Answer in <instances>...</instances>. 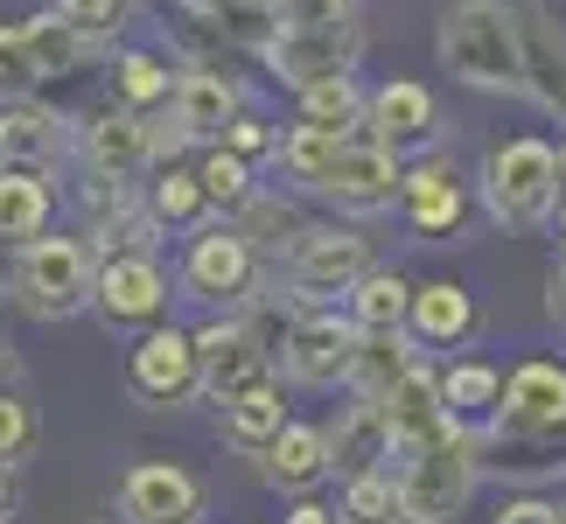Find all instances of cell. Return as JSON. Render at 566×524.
<instances>
[{
	"label": "cell",
	"instance_id": "6da1fadb",
	"mask_svg": "<svg viewBox=\"0 0 566 524\" xmlns=\"http://www.w3.org/2000/svg\"><path fill=\"white\" fill-rule=\"evenodd\" d=\"M525 21L511 0H454L441 21V63L475 92H525Z\"/></svg>",
	"mask_w": 566,
	"mask_h": 524
},
{
	"label": "cell",
	"instance_id": "7a4b0ae2",
	"mask_svg": "<svg viewBox=\"0 0 566 524\" xmlns=\"http://www.w3.org/2000/svg\"><path fill=\"white\" fill-rule=\"evenodd\" d=\"M475 475H483V454H475L469 427H448L420 448H399V517H420V524H454L475 496Z\"/></svg>",
	"mask_w": 566,
	"mask_h": 524
},
{
	"label": "cell",
	"instance_id": "3957f363",
	"mask_svg": "<svg viewBox=\"0 0 566 524\" xmlns=\"http://www.w3.org/2000/svg\"><path fill=\"white\" fill-rule=\"evenodd\" d=\"M483 203L504 231H538L559 210V147L517 134L483 155Z\"/></svg>",
	"mask_w": 566,
	"mask_h": 524
},
{
	"label": "cell",
	"instance_id": "277c9868",
	"mask_svg": "<svg viewBox=\"0 0 566 524\" xmlns=\"http://www.w3.org/2000/svg\"><path fill=\"white\" fill-rule=\"evenodd\" d=\"M92 273H98V252L84 238H29L14 259V301L42 322H63L92 301Z\"/></svg>",
	"mask_w": 566,
	"mask_h": 524
},
{
	"label": "cell",
	"instance_id": "5b68a950",
	"mask_svg": "<svg viewBox=\"0 0 566 524\" xmlns=\"http://www.w3.org/2000/svg\"><path fill=\"white\" fill-rule=\"evenodd\" d=\"M92 308L105 329H155L168 315V273L155 252H105L92 273Z\"/></svg>",
	"mask_w": 566,
	"mask_h": 524
},
{
	"label": "cell",
	"instance_id": "8992f818",
	"mask_svg": "<svg viewBox=\"0 0 566 524\" xmlns=\"http://www.w3.org/2000/svg\"><path fill=\"white\" fill-rule=\"evenodd\" d=\"M357 273H371V238L350 224H301L287 238V280L294 294H350Z\"/></svg>",
	"mask_w": 566,
	"mask_h": 524
},
{
	"label": "cell",
	"instance_id": "52a82bcc",
	"mask_svg": "<svg viewBox=\"0 0 566 524\" xmlns=\"http://www.w3.org/2000/svg\"><path fill=\"white\" fill-rule=\"evenodd\" d=\"M399 182H406V161L391 155L385 140L350 134V140L336 147L329 175L315 182V196H329V203L350 210V217H371V210H391V203H399Z\"/></svg>",
	"mask_w": 566,
	"mask_h": 524
},
{
	"label": "cell",
	"instance_id": "ba28073f",
	"mask_svg": "<svg viewBox=\"0 0 566 524\" xmlns=\"http://www.w3.org/2000/svg\"><path fill=\"white\" fill-rule=\"evenodd\" d=\"M357 21H322V29H294V21H273L266 35V63L280 84H315V77H336V71H357Z\"/></svg>",
	"mask_w": 566,
	"mask_h": 524
},
{
	"label": "cell",
	"instance_id": "9c48e42d",
	"mask_svg": "<svg viewBox=\"0 0 566 524\" xmlns=\"http://www.w3.org/2000/svg\"><path fill=\"white\" fill-rule=\"evenodd\" d=\"M77 147H84V168L92 175H105V182H134V175L155 168L176 140H168L161 126H147L134 105H119V113L105 105V113H92V126H84Z\"/></svg>",
	"mask_w": 566,
	"mask_h": 524
},
{
	"label": "cell",
	"instance_id": "30bf717a",
	"mask_svg": "<svg viewBox=\"0 0 566 524\" xmlns=\"http://www.w3.org/2000/svg\"><path fill=\"white\" fill-rule=\"evenodd\" d=\"M496 427L517 433V441H553L566 433V364L553 357H525L504 378V399H496Z\"/></svg>",
	"mask_w": 566,
	"mask_h": 524
},
{
	"label": "cell",
	"instance_id": "8fae6325",
	"mask_svg": "<svg viewBox=\"0 0 566 524\" xmlns=\"http://www.w3.org/2000/svg\"><path fill=\"white\" fill-rule=\"evenodd\" d=\"M350 357H357V322H343V315H301L280 336V370L308 391L350 385Z\"/></svg>",
	"mask_w": 566,
	"mask_h": 524
},
{
	"label": "cell",
	"instance_id": "7c38bea8",
	"mask_svg": "<svg viewBox=\"0 0 566 524\" xmlns=\"http://www.w3.org/2000/svg\"><path fill=\"white\" fill-rule=\"evenodd\" d=\"M259 280V252L245 245V231L238 224H210V231H196L189 238V252H182V287L196 301H238Z\"/></svg>",
	"mask_w": 566,
	"mask_h": 524
},
{
	"label": "cell",
	"instance_id": "4fadbf2b",
	"mask_svg": "<svg viewBox=\"0 0 566 524\" xmlns=\"http://www.w3.org/2000/svg\"><path fill=\"white\" fill-rule=\"evenodd\" d=\"M189 343H196V391H210L217 406H224L238 385H252L259 370H273V349L259 343L245 322H203Z\"/></svg>",
	"mask_w": 566,
	"mask_h": 524
},
{
	"label": "cell",
	"instance_id": "5bb4252c",
	"mask_svg": "<svg viewBox=\"0 0 566 524\" xmlns=\"http://www.w3.org/2000/svg\"><path fill=\"white\" fill-rule=\"evenodd\" d=\"M126 385H134L140 406H182L196 399V343L182 329H147L126 357Z\"/></svg>",
	"mask_w": 566,
	"mask_h": 524
},
{
	"label": "cell",
	"instance_id": "9a60e30c",
	"mask_svg": "<svg viewBox=\"0 0 566 524\" xmlns=\"http://www.w3.org/2000/svg\"><path fill=\"white\" fill-rule=\"evenodd\" d=\"M378 412H385V427H391V448H420V441H433V433L462 427L448 412V399H441V370L420 364V357L399 370V385L378 399Z\"/></svg>",
	"mask_w": 566,
	"mask_h": 524
},
{
	"label": "cell",
	"instance_id": "2e32d148",
	"mask_svg": "<svg viewBox=\"0 0 566 524\" xmlns=\"http://www.w3.org/2000/svg\"><path fill=\"white\" fill-rule=\"evenodd\" d=\"M364 134L385 140L391 155H406V147H427L441 134V113H433V92L412 77H391L378 92H364Z\"/></svg>",
	"mask_w": 566,
	"mask_h": 524
},
{
	"label": "cell",
	"instance_id": "e0dca14e",
	"mask_svg": "<svg viewBox=\"0 0 566 524\" xmlns=\"http://www.w3.org/2000/svg\"><path fill=\"white\" fill-rule=\"evenodd\" d=\"M119 511H126V524H189L203 511V483L176 462H140L119 483Z\"/></svg>",
	"mask_w": 566,
	"mask_h": 524
},
{
	"label": "cell",
	"instance_id": "ac0fdd59",
	"mask_svg": "<svg viewBox=\"0 0 566 524\" xmlns=\"http://www.w3.org/2000/svg\"><path fill=\"white\" fill-rule=\"evenodd\" d=\"M63 155H71V126H63L50 105H35V98H0V168L50 175Z\"/></svg>",
	"mask_w": 566,
	"mask_h": 524
},
{
	"label": "cell",
	"instance_id": "d6986e66",
	"mask_svg": "<svg viewBox=\"0 0 566 524\" xmlns=\"http://www.w3.org/2000/svg\"><path fill=\"white\" fill-rule=\"evenodd\" d=\"M322 433H329V475L336 483H350V475H364V469H391V427H385L378 399L343 406L336 427H322Z\"/></svg>",
	"mask_w": 566,
	"mask_h": 524
},
{
	"label": "cell",
	"instance_id": "ffe728a7",
	"mask_svg": "<svg viewBox=\"0 0 566 524\" xmlns=\"http://www.w3.org/2000/svg\"><path fill=\"white\" fill-rule=\"evenodd\" d=\"M259 469H266V483H273V490L308 496V490L322 483V475H329V433L287 420V427H280L266 448H259Z\"/></svg>",
	"mask_w": 566,
	"mask_h": 524
},
{
	"label": "cell",
	"instance_id": "44dd1931",
	"mask_svg": "<svg viewBox=\"0 0 566 524\" xmlns=\"http://www.w3.org/2000/svg\"><path fill=\"white\" fill-rule=\"evenodd\" d=\"M406 329L420 336V343H433V349L469 343V329H475V294L462 287V280H427V287H412Z\"/></svg>",
	"mask_w": 566,
	"mask_h": 524
},
{
	"label": "cell",
	"instance_id": "7402d4cb",
	"mask_svg": "<svg viewBox=\"0 0 566 524\" xmlns=\"http://www.w3.org/2000/svg\"><path fill=\"white\" fill-rule=\"evenodd\" d=\"M399 203H406V217H412L420 238H441V231L462 224V175H454L448 161H420V168H406Z\"/></svg>",
	"mask_w": 566,
	"mask_h": 524
},
{
	"label": "cell",
	"instance_id": "603a6c76",
	"mask_svg": "<svg viewBox=\"0 0 566 524\" xmlns=\"http://www.w3.org/2000/svg\"><path fill=\"white\" fill-rule=\"evenodd\" d=\"M280 427H287V399H280V378H273V370H259L252 385H238L231 399H224V441L231 448L259 454Z\"/></svg>",
	"mask_w": 566,
	"mask_h": 524
},
{
	"label": "cell",
	"instance_id": "cb8c5ba5",
	"mask_svg": "<svg viewBox=\"0 0 566 524\" xmlns=\"http://www.w3.org/2000/svg\"><path fill=\"white\" fill-rule=\"evenodd\" d=\"M168 105H176L182 140H217L231 126V113H238V84L217 77V71H189V77H176Z\"/></svg>",
	"mask_w": 566,
	"mask_h": 524
},
{
	"label": "cell",
	"instance_id": "d4e9b609",
	"mask_svg": "<svg viewBox=\"0 0 566 524\" xmlns=\"http://www.w3.org/2000/svg\"><path fill=\"white\" fill-rule=\"evenodd\" d=\"M56 196L29 168H0V245H29L35 231H50Z\"/></svg>",
	"mask_w": 566,
	"mask_h": 524
},
{
	"label": "cell",
	"instance_id": "484cf974",
	"mask_svg": "<svg viewBox=\"0 0 566 524\" xmlns=\"http://www.w3.org/2000/svg\"><path fill=\"white\" fill-rule=\"evenodd\" d=\"M406 308H412V280L406 273H357V287H350V322L364 336H378V329H406Z\"/></svg>",
	"mask_w": 566,
	"mask_h": 524
},
{
	"label": "cell",
	"instance_id": "4316f807",
	"mask_svg": "<svg viewBox=\"0 0 566 524\" xmlns=\"http://www.w3.org/2000/svg\"><path fill=\"white\" fill-rule=\"evenodd\" d=\"M412 364V349H406V329H378V336H364L357 329V357H350V391L357 399H385L391 385H399V370Z\"/></svg>",
	"mask_w": 566,
	"mask_h": 524
},
{
	"label": "cell",
	"instance_id": "83f0119b",
	"mask_svg": "<svg viewBox=\"0 0 566 524\" xmlns=\"http://www.w3.org/2000/svg\"><path fill=\"white\" fill-rule=\"evenodd\" d=\"M441 399L454 420H483V412H496V399H504V370L469 357V364H448L441 370Z\"/></svg>",
	"mask_w": 566,
	"mask_h": 524
},
{
	"label": "cell",
	"instance_id": "f1b7e54d",
	"mask_svg": "<svg viewBox=\"0 0 566 524\" xmlns=\"http://www.w3.org/2000/svg\"><path fill=\"white\" fill-rule=\"evenodd\" d=\"M301 119L336 126V134H364V92H357V77L336 71V77L301 84Z\"/></svg>",
	"mask_w": 566,
	"mask_h": 524
},
{
	"label": "cell",
	"instance_id": "f546056e",
	"mask_svg": "<svg viewBox=\"0 0 566 524\" xmlns=\"http://www.w3.org/2000/svg\"><path fill=\"white\" fill-rule=\"evenodd\" d=\"M343 140H350V134H336V126H315V119H301L294 134L273 147V155H280V168H287L301 189H315L322 175H329V161H336V147H343Z\"/></svg>",
	"mask_w": 566,
	"mask_h": 524
},
{
	"label": "cell",
	"instance_id": "4dcf8cb0",
	"mask_svg": "<svg viewBox=\"0 0 566 524\" xmlns=\"http://www.w3.org/2000/svg\"><path fill=\"white\" fill-rule=\"evenodd\" d=\"M231 224L245 231V245H252V252H259V245H273V252H280V245H287V238H294L301 224H308V217H301V210L287 203V196H259V189H252L245 203L231 210Z\"/></svg>",
	"mask_w": 566,
	"mask_h": 524
},
{
	"label": "cell",
	"instance_id": "1f68e13d",
	"mask_svg": "<svg viewBox=\"0 0 566 524\" xmlns=\"http://www.w3.org/2000/svg\"><path fill=\"white\" fill-rule=\"evenodd\" d=\"M343 524H399V490H391V469H364L343 483Z\"/></svg>",
	"mask_w": 566,
	"mask_h": 524
},
{
	"label": "cell",
	"instance_id": "d6a6232c",
	"mask_svg": "<svg viewBox=\"0 0 566 524\" xmlns=\"http://www.w3.org/2000/svg\"><path fill=\"white\" fill-rule=\"evenodd\" d=\"M21 29H29V42H35L42 77H71L84 63V50H92V42H84L71 21H56V14H35V21H21Z\"/></svg>",
	"mask_w": 566,
	"mask_h": 524
},
{
	"label": "cell",
	"instance_id": "836d02e7",
	"mask_svg": "<svg viewBox=\"0 0 566 524\" xmlns=\"http://www.w3.org/2000/svg\"><path fill=\"white\" fill-rule=\"evenodd\" d=\"M147 210H155V224H196L210 203H203V182L189 168H161L155 189H147Z\"/></svg>",
	"mask_w": 566,
	"mask_h": 524
},
{
	"label": "cell",
	"instance_id": "e575fe53",
	"mask_svg": "<svg viewBox=\"0 0 566 524\" xmlns=\"http://www.w3.org/2000/svg\"><path fill=\"white\" fill-rule=\"evenodd\" d=\"M196 182H203V203H210V210H238V203L252 196V161L231 155V147H217V155H203Z\"/></svg>",
	"mask_w": 566,
	"mask_h": 524
},
{
	"label": "cell",
	"instance_id": "d590c367",
	"mask_svg": "<svg viewBox=\"0 0 566 524\" xmlns=\"http://www.w3.org/2000/svg\"><path fill=\"white\" fill-rule=\"evenodd\" d=\"M168 92H176V77H168V63L155 56V50H126L119 56V98L134 105H168Z\"/></svg>",
	"mask_w": 566,
	"mask_h": 524
},
{
	"label": "cell",
	"instance_id": "8d00e7d4",
	"mask_svg": "<svg viewBox=\"0 0 566 524\" xmlns=\"http://www.w3.org/2000/svg\"><path fill=\"white\" fill-rule=\"evenodd\" d=\"M35 84H50V77L35 63L29 29H0V98H35Z\"/></svg>",
	"mask_w": 566,
	"mask_h": 524
},
{
	"label": "cell",
	"instance_id": "74e56055",
	"mask_svg": "<svg viewBox=\"0 0 566 524\" xmlns=\"http://www.w3.org/2000/svg\"><path fill=\"white\" fill-rule=\"evenodd\" d=\"M56 21H71L84 42H113L126 29V14H134V0H50Z\"/></svg>",
	"mask_w": 566,
	"mask_h": 524
},
{
	"label": "cell",
	"instance_id": "f35d334b",
	"mask_svg": "<svg viewBox=\"0 0 566 524\" xmlns=\"http://www.w3.org/2000/svg\"><path fill=\"white\" fill-rule=\"evenodd\" d=\"M35 448V412L14 399V391H0V469L21 462V454Z\"/></svg>",
	"mask_w": 566,
	"mask_h": 524
},
{
	"label": "cell",
	"instance_id": "ab89813d",
	"mask_svg": "<svg viewBox=\"0 0 566 524\" xmlns=\"http://www.w3.org/2000/svg\"><path fill=\"white\" fill-rule=\"evenodd\" d=\"M266 14L294 29H322V21H357V0H266Z\"/></svg>",
	"mask_w": 566,
	"mask_h": 524
},
{
	"label": "cell",
	"instance_id": "60d3db41",
	"mask_svg": "<svg viewBox=\"0 0 566 524\" xmlns=\"http://www.w3.org/2000/svg\"><path fill=\"white\" fill-rule=\"evenodd\" d=\"M217 147H231V155H273L280 147V134H266V119H252V113H231V126L217 134Z\"/></svg>",
	"mask_w": 566,
	"mask_h": 524
},
{
	"label": "cell",
	"instance_id": "b9f144b4",
	"mask_svg": "<svg viewBox=\"0 0 566 524\" xmlns=\"http://www.w3.org/2000/svg\"><path fill=\"white\" fill-rule=\"evenodd\" d=\"M490 524H559V504H546V496H511Z\"/></svg>",
	"mask_w": 566,
	"mask_h": 524
},
{
	"label": "cell",
	"instance_id": "7bdbcfd3",
	"mask_svg": "<svg viewBox=\"0 0 566 524\" xmlns=\"http://www.w3.org/2000/svg\"><path fill=\"white\" fill-rule=\"evenodd\" d=\"M280 524H336V511H329V504H315V496H301V504L280 517Z\"/></svg>",
	"mask_w": 566,
	"mask_h": 524
},
{
	"label": "cell",
	"instance_id": "ee69618b",
	"mask_svg": "<svg viewBox=\"0 0 566 524\" xmlns=\"http://www.w3.org/2000/svg\"><path fill=\"white\" fill-rule=\"evenodd\" d=\"M546 308H553V322H566V266H553V301Z\"/></svg>",
	"mask_w": 566,
	"mask_h": 524
},
{
	"label": "cell",
	"instance_id": "f6af8a7d",
	"mask_svg": "<svg viewBox=\"0 0 566 524\" xmlns=\"http://www.w3.org/2000/svg\"><path fill=\"white\" fill-rule=\"evenodd\" d=\"M553 224H559V245H566V189H559V210H553Z\"/></svg>",
	"mask_w": 566,
	"mask_h": 524
},
{
	"label": "cell",
	"instance_id": "bcb514c9",
	"mask_svg": "<svg viewBox=\"0 0 566 524\" xmlns=\"http://www.w3.org/2000/svg\"><path fill=\"white\" fill-rule=\"evenodd\" d=\"M559 182H566V140H559Z\"/></svg>",
	"mask_w": 566,
	"mask_h": 524
},
{
	"label": "cell",
	"instance_id": "7dc6e473",
	"mask_svg": "<svg viewBox=\"0 0 566 524\" xmlns=\"http://www.w3.org/2000/svg\"><path fill=\"white\" fill-rule=\"evenodd\" d=\"M0 524H8V496H0Z\"/></svg>",
	"mask_w": 566,
	"mask_h": 524
},
{
	"label": "cell",
	"instance_id": "c3c4849f",
	"mask_svg": "<svg viewBox=\"0 0 566 524\" xmlns=\"http://www.w3.org/2000/svg\"><path fill=\"white\" fill-rule=\"evenodd\" d=\"M399 524H420V517H399Z\"/></svg>",
	"mask_w": 566,
	"mask_h": 524
},
{
	"label": "cell",
	"instance_id": "681fc988",
	"mask_svg": "<svg viewBox=\"0 0 566 524\" xmlns=\"http://www.w3.org/2000/svg\"><path fill=\"white\" fill-rule=\"evenodd\" d=\"M559 524H566V504H559Z\"/></svg>",
	"mask_w": 566,
	"mask_h": 524
}]
</instances>
